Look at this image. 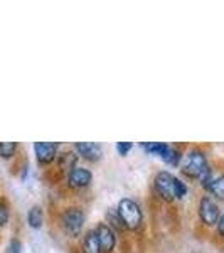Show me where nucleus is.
I'll use <instances>...</instances> for the list:
<instances>
[{
  "label": "nucleus",
  "instance_id": "16",
  "mask_svg": "<svg viewBox=\"0 0 224 253\" xmlns=\"http://www.w3.org/2000/svg\"><path fill=\"white\" fill-rule=\"evenodd\" d=\"M10 216H12L10 201L5 196H0V228H5L9 224Z\"/></svg>",
  "mask_w": 224,
  "mask_h": 253
},
{
  "label": "nucleus",
  "instance_id": "15",
  "mask_svg": "<svg viewBox=\"0 0 224 253\" xmlns=\"http://www.w3.org/2000/svg\"><path fill=\"white\" fill-rule=\"evenodd\" d=\"M140 145L147 154H150V156H158V157L164 156L165 150L169 149V144H164V142H142Z\"/></svg>",
  "mask_w": 224,
  "mask_h": 253
},
{
  "label": "nucleus",
  "instance_id": "9",
  "mask_svg": "<svg viewBox=\"0 0 224 253\" xmlns=\"http://www.w3.org/2000/svg\"><path fill=\"white\" fill-rule=\"evenodd\" d=\"M73 150L88 162H98L103 157V147L96 142H75Z\"/></svg>",
  "mask_w": 224,
  "mask_h": 253
},
{
  "label": "nucleus",
  "instance_id": "21",
  "mask_svg": "<svg viewBox=\"0 0 224 253\" xmlns=\"http://www.w3.org/2000/svg\"><path fill=\"white\" fill-rule=\"evenodd\" d=\"M132 149H133V144H132V142H116V144H115V150H116L118 154H120L121 157L127 156V154H128Z\"/></svg>",
  "mask_w": 224,
  "mask_h": 253
},
{
  "label": "nucleus",
  "instance_id": "12",
  "mask_svg": "<svg viewBox=\"0 0 224 253\" xmlns=\"http://www.w3.org/2000/svg\"><path fill=\"white\" fill-rule=\"evenodd\" d=\"M27 224H29V228H32V230H40V228H42V224H44L42 206L34 205L29 208V211H27Z\"/></svg>",
  "mask_w": 224,
  "mask_h": 253
},
{
  "label": "nucleus",
  "instance_id": "17",
  "mask_svg": "<svg viewBox=\"0 0 224 253\" xmlns=\"http://www.w3.org/2000/svg\"><path fill=\"white\" fill-rule=\"evenodd\" d=\"M17 150H19L17 142H0V159H3V161L14 159Z\"/></svg>",
  "mask_w": 224,
  "mask_h": 253
},
{
  "label": "nucleus",
  "instance_id": "14",
  "mask_svg": "<svg viewBox=\"0 0 224 253\" xmlns=\"http://www.w3.org/2000/svg\"><path fill=\"white\" fill-rule=\"evenodd\" d=\"M182 157H184V152H182L179 147L176 145H169V149L165 150V154L162 156L160 159L165 162L167 166H170V167H179L181 166V162H182Z\"/></svg>",
  "mask_w": 224,
  "mask_h": 253
},
{
  "label": "nucleus",
  "instance_id": "23",
  "mask_svg": "<svg viewBox=\"0 0 224 253\" xmlns=\"http://www.w3.org/2000/svg\"><path fill=\"white\" fill-rule=\"evenodd\" d=\"M27 174H29V164H27V161H26L22 166H20V172H19L20 181H26V179H27Z\"/></svg>",
  "mask_w": 224,
  "mask_h": 253
},
{
  "label": "nucleus",
  "instance_id": "1",
  "mask_svg": "<svg viewBox=\"0 0 224 253\" xmlns=\"http://www.w3.org/2000/svg\"><path fill=\"white\" fill-rule=\"evenodd\" d=\"M213 170V167L209 166L206 152L201 147H192L184 154L181 162V172L186 175L187 179L201 182L207 174Z\"/></svg>",
  "mask_w": 224,
  "mask_h": 253
},
{
  "label": "nucleus",
  "instance_id": "2",
  "mask_svg": "<svg viewBox=\"0 0 224 253\" xmlns=\"http://www.w3.org/2000/svg\"><path fill=\"white\" fill-rule=\"evenodd\" d=\"M116 213L125 230L135 231L144 224V211L133 198H121L116 206Z\"/></svg>",
  "mask_w": 224,
  "mask_h": 253
},
{
  "label": "nucleus",
  "instance_id": "11",
  "mask_svg": "<svg viewBox=\"0 0 224 253\" xmlns=\"http://www.w3.org/2000/svg\"><path fill=\"white\" fill-rule=\"evenodd\" d=\"M79 248H81V253H101L100 242H98V236H96L95 228L84 231L83 236H81Z\"/></svg>",
  "mask_w": 224,
  "mask_h": 253
},
{
  "label": "nucleus",
  "instance_id": "19",
  "mask_svg": "<svg viewBox=\"0 0 224 253\" xmlns=\"http://www.w3.org/2000/svg\"><path fill=\"white\" fill-rule=\"evenodd\" d=\"M3 253H24V243H22V240L17 238V236H12L9 242H7Z\"/></svg>",
  "mask_w": 224,
  "mask_h": 253
},
{
  "label": "nucleus",
  "instance_id": "22",
  "mask_svg": "<svg viewBox=\"0 0 224 253\" xmlns=\"http://www.w3.org/2000/svg\"><path fill=\"white\" fill-rule=\"evenodd\" d=\"M216 231H218V235L224 240V213H221L218 223H216Z\"/></svg>",
  "mask_w": 224,
  "mask_h": 253
},
{
  "label": "nucleus",
  "instance_id": "4",
  "mask_svg": "<svg viewBox=\"0 0 224 253\" xmlns=\"http://www.w3.org/2000/svg\"><path fill=\"white\" fill-rule=\"evenodd\" d=\"M197 214L204 226L207 228L216 226L219 216H221V210H219V205L216 203V199L213 196H209V194L201 196L199 205H197Z\"/></svg>",
  "mask_w": 224,
  "mask_h": 253
},
{
  "label": "nucleus",
  "instance_id": "7",
  "mask_svg": "<svg viewBox=\"0 0 224 253\" xmlns=\"http://www.w3.org/2000/svg\"><path fill=\"white\" fill-rule=\"evenodd\" d=\"M91 182H93V172L88 167L83 166H76L66 175V184L71 189H84V187L91 186Z\"/></svg>",
  "mask_w": 224,
  "mask_h": 253
},
{
  "label": "nucleus",
  "instance_id": "18",
  "mask_svg": "<svg viewBox=\"0 0 224 253\" xmlns=\"http://www.w3.org/2000/svg\"><path fill=\"white\" fill-rule=\"evenodd\" d=\"M105 223H107L108 226L112 228L113 231H115V233H116V231L125 230L123 224H121L120 216H118V213H116V208H112V210L107 211V219H105Z\"/></svg>",
  "mask_w": 224,
  "mask_h": 253
},
{
  "label": "nucleus",
  "instance_id": "20",
  "mask_svg": "<svg viewBox=\"0 0 224 253\" xmlns=\"http://www.w3.org/2000/svg\"><path fill=\"white\" fill-rule=\"evenodd\" d=\"M187 193H189V187H187V184L181 177L176 175V179H174V194H176V199H184Z\"/></svg>",
  "mask_w": 224,
  "mask_h": 253
},
{
  "label": "nucleus",
  "instance_id": "3",
  "mask_svg": "<svg viewBox=\"0 0 224 253\" xmlns=\"http://www.w3.org/2000/svg\"><path fill=\"white\" fill-rule=\"evenodd\" d=\"M59 223L63 231L69 238H78L84 230V223H86V213L83 208L79 206H68L61 211Z\"/></svg>",
  "mask_w": 224,
  "mask_h": 253
},
{
  "label": "nucleus",
  "instance_id": "6",
  "mask_svg": "<svg viewBox=\"0 0 224 253\" xmlns=\"http://www.w3.org/2000/svg\"><path fill=\"white\" fill-rule=\"evenodd\" d=\"M59 149L61 145L58 142H34V145H32L36 161L39 166H51L52 162H56Z\"/></svg>",
  "mask_w": 224,
  "mask_h": 253
},
{
  "label": "nucleus",
  "instance_id": "8",
  "mask_svg": "<svg viewBox=\"0 0 224 253\" xmlns=\"http://www.w3.org/2000/svg\"><path fill=\"white\" fill-rule=\"evenodd\" d=\"M101 253H113L116 248V233L105 221H100L95 228Z\"/></svg>",
  "mask_w": 224,
  "mask_h": 253
},
{
  "label": "nucleus",
  "instance_id": "5",
  "mask_svg": "<svg viewBox=\"0 0 224 253\" xmlns=\"http://www.w3.org/2000/svg\"><path fill=\"white\" fill-rule=\"evenodd\" d=\"M174 179H176V175L169 172V170H158L153 175V191H155L162 201L172 203L176 199V194H174Z\"/></svg>",
  "mask_w": 224,
  "mask_h": 253
},
{
  "label": "nucleus",
  "instance_id": "13",
  "mask_svg": "<svg viewBox=\"0 0 224 253\" xmlns=\"http://www.w3.org/2000/svg\"><path fill=\"white\" fill-rule=\"evenodd\" d=\"M206 194L213 196L214 199H221L224 201V172L214 174L213 181H211L209 189L206 191Z\"/></svg>",
  "mask_w": 224,
  "mask_h": 253
},
{
  "label": "nucleus",
  "instance_id": "10",
  "mask_svg": "<svg viewBox=\"0 0 224 253\" xmlns=\"http://www.w3.org/2000/svg\"><path fill=\"white\" fill-rule=\"evenodd\" d=\"M78 161H79V156L75 152V150H63V152L58 154V159H56V162H58V167L59 170L63 174H69L73 169H75L76 166H78Z\"/></svg>",
  "mask_w": 224,
  "mask_h": 253
}]
</instances>
